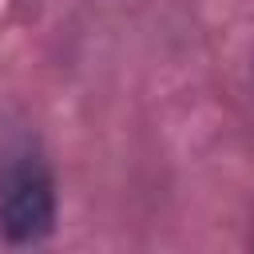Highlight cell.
I'll use <instances>...</instances> for the list:
<instances>
[{"label": "cell", "mask_w": 254, "mask_h": 254, "mask_svg": "<svg viewBox=\"0 0 254 254\" xmlns=\"http://www.w3.org/2000/svg\"><path fill=\"white\" fill-rule=\"evenodd\" d=\"M56 226V183L32 143L8 147L0 163V234L12 246H36Z\"/></svg>", "instance_id": "obj_1"}]
</instances>
